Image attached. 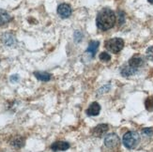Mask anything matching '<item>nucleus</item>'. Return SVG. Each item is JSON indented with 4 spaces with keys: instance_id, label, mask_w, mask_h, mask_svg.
I'll list each match as a JSON object with an SVG mask.
<instances>
[{
    "instance_id": "obj_11",
    "label": "nucleus",
    "mask_w": 153,
    "mask_h": 152,
    "mask_svg": "<svg viewBox=\"0 0 153 152\" xmlns=\"http://www.w3.org/2000/svg\"><path fill=\"white\" fill-rule=\"evenodd\" d=\"M128 65L131 66V68L137 70L138 68H140L141 66L143 65V59L141 57H139V56H134L129 60Z\"/></svg>"
},
{
    "instance_id": "obj_18",
    "label": "nucleus",
    "mask_w": 153,
    "mask_h": 152,
    "mask_svg": "<svg viewBox=\"0 0 153 152\" xmlns=\"http://www.w3.org/2000/svg\"><path fill=\"white\" fill-rule=\"evenodd\" d=\"M84 35H83V33L81 31H79V30H76L74 32V42L76 43H79V42H82V39H83Z\"/></svg>"
},
{
    "instance_id": "obj_22",
    "label": "nucleus",
    "mask_w": 153,
    "mask_h": 152,
    "mask_svg": "<svg viewBox=\"0 0 153 152\" xmlns=\"http://www.w3.org/2000/svg\"><path fill=\"white\" fill-rule=\"evenodd\" d=\"M146 55H147V57L150 60H153V46H150L149 48H148L147 52H146Z\"/></svg>"
},
{
    "instance_id": "obj_19",
    "label": "nucleus",
    "mask_w": 153,
    "mask_h": 152,
    "mask_svg": "<svg viewBox=\"0 0 153 152\" xmlns=\"http://www.w3.org/2000/svg\"><path fill=\"white\" fill-rule=\"evenodd\" d=\"M100 59H101L102 61L103 62H107V61H110V59H111V56L110 55L108 54V53H106V52H102L100 54Z\"/></svg>"
},
{
    "instance_id": "obj_17",
    "label": "nucleus",
    "mask_w": 153,
    "mask_h": 152,
    "mask_svg": "<svg viewBox=\"0 0 153 152\" xmlns=\"http://www.w3.org/2000/svg\"><path fill=\"white\" fill-rule=\"evenodd\" d=\"M111 89V85L110 84H106L104 85L103 87H102L101 88H100L98 91H97V95H102V94H105V93H107L108 91H110Z\"/></svg>"
},
{
    "instance_id": "obj_15",
    "label": "nucleus",
    "mask_w": 153,
    "mask_h": 152,
    "mask_svg": "<svg viewBox=\"0 0 153 152\" xmlns=\"http://www.w3.org/2000/svg\"><path fill=\"white\" fill-rule=\"evenodd\" d=\"M11 146L12 147H14L16 148H22L24 147V145H25V139L23 137H16L14 138L12 141H11Z\"/></svg>"
},
{
    "instance_id": "obj_4",
    "label": "nucleus",
    "mask_w": 153,
    "mask_h": 152,
    "mask_svg": "<svg viewBox=\"0 0 153 152\" xmlns=\"http://www.w3.org/2000/svg\"><path fill=\"white\" fill-rule=\"evenodd\" d=\"M119 144H120V139L116 133H110L106 135L104 138V145L107 148L114 149L118 148Z\"/></svg>"
},
{
    "instance_id": "obj_6",
    "label": "nucleus",
    "mask_w": 153,
    "mask_h": 152,
    "mask_svg": "<svg viewBox=\"0 0 153 152\" xmlns=\"http://www.w3.org/2000/svg\"><path fill=\"white\" fill-rule=\"evenodd\" d=\"M50 148L54 152H58V151H65L70 148V144L68 142L64 141H58L55 142L54 144L51 145Z\"/></svg>"
},
{
    "instance_id": "obj_24",
    "label": "nucleus",
    "mask_w": 153,
    "mask_h": 152,
    "mask_svg": "<svg viewBox=\"0 0 153 152\" xmlns=\"http://www.w3.org/2000/svg\"><path fill=\"white\" fill-rule=\"evenodd\" d=\"M148 1H149V3H151V4H153V0H148Z\"/></svg>"
},
{
    "instance_id": "obj_13",
    "label": "nucleus",
    "mask_w": 153,
    "mask_h": 152,
    "mask_svg": "<svg viewBox=\"0 0 153 152\" xmlns=\"http://www.w3.org/2000/svg\"><path fill=\"white\" fill-rule=\"evenodd\" d=\"M137 70L136 69H134L131 68V66H125V67L121 70V75L124 76V77H129V76H131L136 73Z\"/></svg>"
},
{
    "instance_id": "obj_21",
    "label": "nucleus",
    "mask_w": 153,
    "mask_h": 152,
    "mask_svg": "<svg viewBox=\"0 0 153 152\" xmlns=\"http://www.w3.org/2000/svg\"><path fill=\"white\" fill-rule=\"evenodd\" d=\"M142 134L147 137H150L153 134V130L151 128H145L142 130Z\"/></svg>"
},
{
    "instance_id": "obj_12",
    "label": "nucleus",
    "mask_w": 153,
    "mask_h": 152,
    "mask_svg": "<svg viewBox=\"0 0 153 152\" xmlns=\"http://www.w3.org/2000/svg\"><path fill=\"white\" fill-rule=\"evenodd\" d=\"M2 42L5 45L7 46H12L15 43V38L13 35L10 34V33H7V34H4L2 37Z\"/></svg>"
},
{
    "instance_id": "obj_20",
    "label": "nucleus",
    "mask_w": 153,
    "mask_h": 152,
    "mask_svg": "<svg viewBox=\"0 0 153 152\" xmlns=\"http://www.w3.org/2000/svg\"><path fill=\"white\" fill-rule=\"evenodd\" d=\"M118 24L119 25H122L125 23V13L122 10L118 11Z\"/></svg>"
},
{
    "instance_id": "obj_3",
    "label": "nucleus",
    "mask_w": 153,
    "mask_h": 152,
    "mask_svg": "<svg viewBox=\"0 0 153 152\" xmlns=\"http://www.w3.org/2000/svg\"><path fill=\"white\" fill-rule=\"evenodd\" d=\"M105 48L113 54H117L120 52L124 47V41L121 38H113L104 43Z\"/></svg>"
},
{
    "instance_id": "obj_14",
    "label": "nucleus",
    "mask_w": 153,
    "mask_h": 152,
    "mask_svg": "<svg viewBox=\"0 0 153 152\" xmlns=\"http://www.w3.org/2000/svg\"><path fill=\"white\" fill-rule=\"evenodd\" d=\"M11 20V17L10 16V14L7 11L0 10V26L9 23Z\"/></svg>"
},
{
    "instance_id": "obj_9",
    "label": "nucleus",
    "mask_w": 153,
    "mask_h": 152,
    "mask_svg": "<svg viewBox=\"0 0 153 152\" xmlns=\"http://www.w3.org/2000/svg\"><path fill=\"white\" fill-rule=\"evenodd\" d=\"M101 112V105L98 102H92L86 110V115L89 116H96Z\"/></svg>"
},
{
    "instance_id": "obj_7",
    "label": "nucleus",
    "mask_w": 153,
    "mask_h": 152,
    "mask_svg": "<svg viewBox=\"0 0 153 152\" xmlns=\"http://www.w3.org/2000/svg\"><path fill=\"white\" fill-rule=\"evenodd\" d=\"M108 125L107 124H99L92 130V134L95 137H102L104 135L108 130Z\"/></svg>"
},
{
    "instance_id": "obj_1",
    "label": "nucleus",
    "mask_w": 153,
    "mask_h": 152,
    "mask_svg": "<svg viewBox=\"0 0 153 152\" xmlns=\"http://www.w3.org/2000/svg\"><path fill=\"white\" fill-rule=\"evenodd\" d=\"M116 14L110 9H102L98 13L96 18V24L99 29L102 31L111 29L116 24Z\"/></svg>"
},
{
    "instance_id": "obj_2",
    "label": "nucleus",
    "mask_w": 153,
    "mask_h": 152,
    "mask_svg": "<svg viewBox=\"0 0 153 152\" xmlns=\"http://www.w3.org/2000/svg\"><path fill=\"white\" fill-rule=\"evenodd\" d=\"M122 142L125 148H127L128 149H134L140 143V135L134 130L128 131L123 135Z\"/></svg>"
},
{
    "instance_id": "obj_10",
    "label": "nucleus",
    "mask_w": 153,
    "mask_h": 152,
    "mask_svg": "<svg viewBox=\"0 0 153 152\" xmlns=\"http://www.w3.org/2000/svg\"><path fill=\"white\" fill-rule=\"evenodd\" d=\"M34 76L38 79V80L42 81V82H48V81H50L52 75L45 71H35Z\"/></svg>"
},
{
    "instance_id": "obj_8",
    "label": "nucleus",
    "mask_w": 153,
    "mask_h": 152,
    "mask_svg": "<svg viewBox=\"0 0 153 152\" xmlns=\"http://www.w3.org/2000/svg\"><path fill=\"white\" fill-rule=\"evenodd\" d=\"M99 45H100V42L98 41H91L88 44V49L85 50V54L89 56L90 58H93L95 56V54H96V52L99 48Z\"/></svg>"
},
{
    "instance_id": "obj_16",
    "label": "nucleus",
    "mask_w": 153,
    "mask_h": 152,
    "mask_svg": "<svg viewBox=\"0 0 153 152\" xmlns=\"http://www.w3.org/2000/svg\"><path fill=\"white\" fill-rule=\"evenodd\" d=\"M145 106L149 112H153V96H150L146 99Z\"/></svg>"
},
{
    "instance_id": "obj_23",
    "label": "nucleus",
    "mask_w": 153,
    "mask_h": 152,
    "mask_svg": "<svg viewBox=\"0 0 153 152\" xmlns=\"http://www.w3.org/2000/svg\"><path fill=\"white\" fill-rule=\"evenodd\" d=\"M19 80H20V76H19L18 74H13V75H11V76L10 77V81L11 83H13V84L17 83Z\"/></svg>"
},
{
    "instance_id": "obj_5",
    "label": "nucleus",
    "mask_w": 153,
    "mask_h": 152,
    "mask_svg": "<svg viewBox=\"0 0 153 152\" xmlns=\"http://www.w3.org/2000/svg\"><path fill=\"white\" fill-rule=\"evenodd\" d=\"M56 11H57V14L63 19L69 18L71 15V12H72L71 6L68 4H65V3H62V4L59 5L57 7Z\"/></svg>"
}]
</instances>
